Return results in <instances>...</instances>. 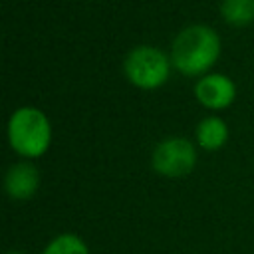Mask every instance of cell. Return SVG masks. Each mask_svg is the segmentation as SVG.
I'll return each mask as SVG.
<instances>
[{
    "label": "cell",
    "instance_id": "6da1fadb",
    "mask_svg": "<svg viewBox=\"0 0 254 254\" xmlns=\"http://www.w3.org/2000/svg\"><path fill=\"white\" fill-rule=\"evenodd\" d=\"M220 38L218 34L202 24L183 28L171 48V62L185 75L204 73L218 60Z\"/></svg>",
    "mask_w": 254,
    "mask_h": 254
},
{
    "label": "cell",
    "instance_id": "7a4b0ae2",
    "mask_svg": "<svg viewBox=\"0 0 254 254\" xmlns=\"http://www.w3.org/2000/svg\"><path fill=\"white\" fill-rule=\"evenodd\" d=\"M8 139L16 153L24 157H40L50 147V121L44 111L36 107H20L8 121Z\"/></svg>",
    "mask_w": 254,
    "mask_h": 254
},
{
    "label": "cell",
    "instance_id": "3957f363",
    "mask_svg": "<svg viewBox=\"0 0 254 254\" xmlns=\"http://www.w3.org/2000/svg\"><path fill=\"white\" fill-rule=\"evenodd\" d=\"M169 60L167 56L153 46L133 48L123 64L127 79L143 89H155L163 85L169 77Z\"/></svg>",
    "mask_w": 254,
    "mask_h": 254
},
{
    "label": "cell",
    "instance_id": "277c9868",
    "mask_svg": "<svg viewBox=\"0 0 254 254\" xmlns=\"http://www.w3.org/2000/svg\"><path fill=\"white\" fill-rule=\"evenodd\" d=\"M153 169L163 177H185L194 169L196 151L194 145L185 137H169L163 139L151 157Z\"/></svg>",
    "mask_w": 254,
    "mask_h": 254
},
{
    "label": "cell",
    "instance_id": "5b68a950",
    "mask_svg": "<svg viewBox=\"0 0 254 254\" xmlns=\"http://www.w3.org/2000/svg\"><path fill=\"white\" fill-rule=\"evenodd\" d=\"M196 99L210 109H222L232 103L236 95V85L228 75L222 73H208L202 75L194 85Z\"/></svg>",
    "mask_w": 254,
    "mask_h": 254
},
{
    "label": "cell",
    "instance_id": "8992f818",
    "mask_svg": "<svg viewBox=\"0 0 254 254\" xmlns=\"http://www.w3.org/2000/svg\"><path fill=\"white\" fill-rule=\"evenodd\" d=\"M38 185H40V175L32 163H16L8 169L4 177L6 192L16 200H26L34 196Z\"/></svg>",
    "mask_w": 254,
    "mask_h": 254
},
{
    "label": "cell",
    "instance_id": "52a82bcc",
    "mask_svg": "<svg viewBox=\"0 0 254 254\" xmlns=\"http://www.w3.org/2000/svg\"><path fill=\"white\" fill-rule=\"evenodd\" d=\"M228 139V127L220 117H204L196 125V141L200 147L214 151L220 149Z\"/></svg>",
    "mask_w": 254,
    "mask_h": 254
},
{
    "label": "cell",
    "instance_id": "ba28073f",
    "mask_svg": "<svg viewBox=\"0 0 254 254\" xmlns=\"http://www.w3.org/2000/svg\"><path fill=\"white\" fill-rule=\"evenodd\" d=\"M222 18L234 26H246L254 20V0H222Z\"/></svg>",
    "mask_w": 254,
    "mask_h": 254
},
{
    "label": "cell",
    "instance_id": "9c48e42d",
    "mask_svg": "<svg viewBox=\"0 0 254 254\" xmlns=\"http://www.w3.org/2000/svg\"><path fill=\"white\" fill-rule=\"evenodd\" d=\"M42 254H89L85 242L75 234H60L54 238Z\"/></svg>",
    "mask_w": 254,
    "mask_h": 254
},
{
    "label": "cell",
    "instance_id": "30bf717a",
    "mask_svg": "<svg viewBox=\"0 0 254 254\" xmlns=\"http://www.w3.org/2000/svg\"><path fill=\"white\" fill-rule=\"evenodd\" d=\"M8 254H24V252H18V250H12V252H8Z\"/></svg>",
    "mask_w": 254,
    "mask_h": 254
}]
</instances>
